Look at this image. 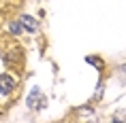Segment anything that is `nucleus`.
Returning a JSON list of instances; mask_svg holds the SVG:
<instances>
[{
  "instance_id": "nucleus-2",
  "label": "nucleus",
  "mask_w": 126,
  "mask_h": 123,
  "mask_svg": "<svg viewBox=\"0 0 126 123\" xmlns=\"http://www.w3.org/2000/svg\"><path fill=\"white\" fill-rule=\"evenodd\" d=\"M21 23H24V28H26V30H30V32H34V30H36V21H34L32 17H28V15H24V17H21Z\"/></svg>"
},
{
  "instance_id": "nucleus-1",
  "label": "nucleus",
  "mask_w": 126,
  "mask_h": 123,
  "mask_svg": "<svg viewBox=\"0 0 126 123\" xmlns=\"http://www.w3.org/2000/svg\"><path fill=\"white\" fill-rule=\"evenodd\" d=\"M13 87H15L13 77H9V74H2V77H0V93H2V96L11 93V91H13Z\"/></svg>"
},
{
  "instance_id": "nucleus-3",
  "label": "nucleus",
  "mask_w": 126,
  "mask_h": 123,
  "mask_svg": "<svg viewBox=\"0 0 126 123\" xmlns=\"http://www.w3.org/2000/svg\"><path fill=\"white\" fill-rule=\"evenodd\" d=\"M9 30H11V32H13V34H17V32H19V30H21V28L17 26V23H11V26H9Z\"/></svg>"
}]
</instances>
